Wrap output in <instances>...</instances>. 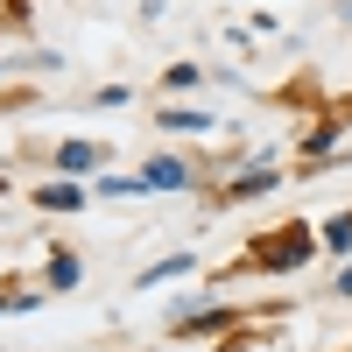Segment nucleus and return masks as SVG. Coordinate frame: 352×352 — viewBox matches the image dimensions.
<instances>
[{
  "label": "nucleus",
  "mask_w": 352,
  "mask_h": 352,
  "mask_svg": "<svg viewBox=\"0 0 352 352\" xmlns=\"http://www.w3.org/2000/svg\"><path fill=\"white\" fill-rule=\"evenodd\" d=\"M303 254H310V232H303V226H289L282 240L261 247V261H268V268H289V261H303Z\"/></svg>",
  "instance_id": "f257e3e1"
},
{
  "label": "nucleus",
  "mask_w": 352,
  "mask_h": 352,
  "mask_svg": "<svg viewBox=\"0 0 352 352\" xmlns=\"http://www.w3.org/2000/svg\"><path fill=\"white\" fill-rule=\"evenodd\" d=\"M141 184H155V190H184V184H190V169H184V162H155Z\"/></svg>",
  "instance_id": "f03ea898"
},
{
  "label": "nucleus",
  "mask_w": 352,
  "mask_h": 352,
  "mask_svg": "<svg viewBox=\"0 0 352 352\" xmlns=\"http://www.w3.org/2000/svg\"><path fill=\"white\" fill-rule=\"evenodd\" d=\"M56 162H64L71 176H85V169H99L106 155H99V148H85V141H71V148H64V155H56Z\"/></svg>",
  "instance_id": "7ed1b4c3"
},
{
  "label": "nucleus",
  "mask_w": 352,
  "mask_h": 352,
  "mask_svg": "<svg viewBox=\"0 0 352 352\" xmlns=\"http://www.w3.org/2000/svg\"><path fill=\"white\" fill-rule=\"evenodd\" d=\"M71 282H78V261L56 254V261H50V289H71Z\"/></svg>",
  "instance_id": "20e7f679"
}]
</instances>
